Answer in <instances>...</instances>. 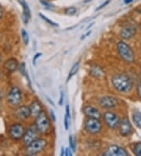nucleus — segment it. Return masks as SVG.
Here are the masks:
<instances>
[{"mask_svg": "<svg viewBox=\"0 0 141 156\" xmlns=\"http://www.w3.org/2000/svg\"><path fill=\"white\" fill-rule=\"evenodd\" d=\"M0 61H1V59H0Z\"/></svg>", "mask_w": 141, "mask_h": 156, "instance_id": "nucleus-41", "label": "nucleus"}, {"mask_svg": "<svg viewBox=\"0 0 141 156\" xmlns=\"http://www.w3.org/2000/svg\"><path fill=\"white\" fill-rule=\"evenodd\" d=\"M134 0H123V2H124L125 4H126V5H127V4H130V3H132V2H133Z\"/></svg>", "mask_w": 141, "mask_h": 156, "instance_id": "nucleus-35", "label": "nucleus"}, {"mask_svg": "<svg viewBox=\"0 0 141 156\" xmlns=\"http://www.w3.org/2000/svg\"><path fill=\"white\" fill-rule=\"evenodd\" d=\"M39 16H40V17H41L42 19H43L44 21H46V22L48 23V24H49V25H52V26H54V27H57V26H58V25H57L56 23L53 22V21H51V20H49V18H47V17H45V15H43L42 13H39Z\"/></svg>", "mask_w": 141, "mask_h": 156, "instance_id": "nucleus-26", "label": "nucleus"}, {"mask_svg": "<svg viewBox=\"0 0 141 156\" xmlns=\"http://www.w3.org/2000/svg\"><path fill=\"white\" fill-rule=\"evenodd\" d=\"M30 111H31V117L35 118L38 115H39L40 113L43 111L42 110V103L39 101L35 99V100L32 101L30 105Z\"/></svg>", "mask_w": 141, "mask_h": 156, "instance_id": "nucleus-16", "label": "nucleus"}, {"mask_svg": "<svg viewBox=\"0 0 141 156\" xmlns=\"http://www.w3.org/2000/svg\"><path fill=\"white\" fill-rule=\"evenodd\" d=\"M65 155H68V156L72 155V151H71V149L66 148V150H65Z\"/></svg>", "mask_w": 141, "mask_h": 156, "instance_id": "nucleus-32", "label": "nucleus"}, {"mask_svg": "<svg viewBox=\"0 0 141 156\" xmlns=\"http://www.w3.org/2000/svg\"><path fill=\"white\" fill-rule=\"evenodd\" d=\"M89 73H90L92 76H93L94 77H100V76H103V72L102 70V69L100 66H92L90 69V71H89Z\"/></svg>", "mask_w": 141, "mask_h": 156, "instance_id": "nucleus-19", "label": "nucleus"}, {"mask_svg": "<svg viewBox=\"0 0 141 156\" xmlns=\"http://www.w3.org/2000/svg\"><path fill=\"white\" fill-rule=\"evenodd\" d=\"M85 130L89 134L96 135L102 129V124L100 119L94 118H87L84 123Z\"/></svg>", "mask_w": 141, "mask_h": 156, "instance_id": "nucleus-5", "label": "nucleus"}, {"mask_svg": "<svg viewBox=\"0 0 141 156\" xmlns=\"http://www.w3.org/2000/svg\"><path fill=\"white\" fill-rule=\"evenodd\" d=\"M60 102H59V105L60 106H62L63 105V102H64V92L61 91L60 92Z\"/></svg>", "mask_w": 141, "mask_h": 156, "instance_id": "nucleus-30", "label": "nucleus"}, {"mask_svg": "<svg viewBox=\"0 0 141 156\" xmlns=\"http://www.w3.org/2000/svg\"><path fill=\"white\" fill-rule=\"evenodd\" d=\"M76 13H77V8H75V6H71V7L66 8L65 10H64V13H65L66 15L68 16L75 15Z\"/></svg>", "mask_w": 141, "mask_h": 156, "instance_id": "nucleus-24", "label": "nucleus"}, {"mask_svg": "<svg viewBox=\"0 0 141 156\" xmlns=\"http://www.w3.org/2000/svg\"><path fill=\"white\" fill-rule=\"evenodd\" d=\"M132 151L135 155L136 156H141V142H138V143H135L133 145V148Z\"/></svg>", "mask_w": 141, "mask_h": 156, "instance_id": "nucleus-23", "label": "nucleus"}, {"mask_svg": "<svg viewBox=\"0 0 141 156\" xmlns=\"http://www.w3.org/2000/svg\"><path fill=\"white\" fill-rule=\"evenodd\" d=\"M111 0H106L105 2H103V4H101L100 6H99L97 8H96V11H99V10H101L102 9H103V8L105 7V6H107V5H108V4L111 2Z\"/></svg>", "mask_w": 141, "mask_h": 156, "instance_id": "nucleus-28", "label": "nucleus"}, {"mask_svg": "<svg viewBox=\"0 0 141 156\" xmlns=\"http://www.w3.org/2000/svg\"><path fill=\"white\" fill-rule=\"evenodd\" d=\"M35 126L40 134H46L50 131L51 123L49 117L45 111H42L35 118Z\"/></svg>", "mask_w": 141, "mask_h": 156, "instance_id": "nucleus-2", "label": "nucleus"}, {"mask_svg": "<svg viewBox=\"0 0 141 156\" xmlns=\"http://www.w3.org/2000/svg\"><path fill=\"white\" fill-rule=\"evenodd\" d=\"M40 2L44 7H45L46 9H52V8L54 7L53 4H51L50 2H49L48 1H45V0H40Z\"/></svg>", "mask_w": 141, "mask_h": 156, "instance_id": "nucleus-27", "label": "nucleus"}, {"mask_svg": "<svg viewBox=\"0 0 141 156\" xmlns=\"http://www.w3.org/2000/svg\"><path fill=\"white\" fill-rule=\"evenodd\" d=\"M1 99H2V97H1V95H0V109H1Z\"/></svg>", "mask_w": 141, "mask_h": 156, "instance_id": "nucleus-39", "label": "nucleus"}, {"mask_svg": "<svg viewBox=\"0 0 141 156\" xmlns=\"http://www.w3.org/2000/svg\"><path fill=\"white\" fill-rule=\"evenodd\" d=\"M98 103L103 109H112L119 105V101L116 98L111 95H104L98 99Z\"/></svg>", "mask_w": 141, "mask_h": 156, "instance_id": "nucleus-10", "label": "nucleus"}, {"mask_svg": "<svg viewBox=\"0 0 141 156\" xmlns=\"http://www.w3.org/2000/svg\"><path fill=\"white\" fill-rule=\"evenodd\" d=\"M136 33V28L133 25H129L122 28L120 32V36L123 40H130Z\"/></svg>", "mask_w": 141, "mask_h": 156, "instance_id": "nucleus-13", "label": "nucleus"}, {"mask_svg": "<svg viewBox=\"0 0 141 156\" xmlns=\"http://www.w3.org/2000/svg\"><path fill=\"white\" fill-rule=\"evenodd\" d=\"M82 111L87 118H94L100 119L102 117L101 113L100 112V111L97 108L92 107V106H89V105L86 106L83 108Z\"/></svg>", "mask_w": 141, "mask_h": 156, "instance_id": "nucleus-14", "label": "nucleus"}, {"mask_svg": "<svg viewBox=\"0 0 141 156\" xmlns=\"http://www.w3.org/2000/svg\"><path fill=\"white\" fill-rule=\"evenodd\" d=\"M21 101H22L21 91L17 87H13L7 95L8 103L10 107L17 108L21 105Z\"/></svg>", "mask_w": 141, "mask_h": 156, "instance_id": "nucleus-6", "label": "nucleus"}, {"mask_svg": "<svg viewBox=\"0 0 141 156\" xmlns=\"http://www.w3.org/2000/svg\"><path fill=\"white\" fill-rule=\"evenodd\" d=\"M42 55V54L41 53H37L35 55V56L34 58H33V64H34V65H35L36 64V60H37V58L39 57H40V56Z\"/></svg>", "mask_w": 141, "mask_h": 156, "instance_id": "nucleus-31", "label": "nucleus"}, {"mask_svg": "<svg viewBox=\"0 0 141 156\" xmlns=\"http://www.w3.org/2000/svg\"><path fill=\"white\" fill-rule=\"evenodd\" d=\"M48 144V141L42 138H38L32 141L29 145L26 146L25 153L28 155H35L45 150Z\"/></svg>", "mask_w": 141, "mask_h": 156, "instance_id": "nucleus-4", "label": "nucleus"}, {"mask_svg": "<svg viewBox=\"0 0 141 156\" xmlns=\"http://www.w3.org/2000/svg\"><path fill=\"white\" fill-rule=\"evenodd\" d=\"M117 50L121 58L126 63H133L135 60L133 51L129 44L124 41H119L117 44Z\"/></svg>", "mask_w": 141, "mask_h": 156, "instance_id": "nucleus-3", "label": "nucleus"}, {"mask_svg": "<svg viewBox=\"0 0 141 156\" xmlns=\"http://www.w3.org/2000/svg\"><path fill=\"white\" fill-rule=\"evenodd\" d=\"M50 115L51 117H52V119H53V122H55V121H56V115H55L54 112H53V111H52V110L50 111Z\"/></svg>", "mask_w": 141, "mask_h": 156, "instance_id": "nucleus-34", "label": "nucleus"}, {"mask_svg": "<svg viewBox=\"0 0 141 156\" xmlns=\"http://www.w3.org/2000/svg\"><path fill=\"white\" fill-rule=\"evenodd\" d=\"M25 132V127L21 123H15L9 127V136L11 139L14 140H18L20 139H22Z\"/></svg>", "mask_w": 141, "mask_h": 156, "instance_id": "nucleus-9", "label": "nucleus"}, {"mask_svg": "<svg viewBox=\"0 0 141 156\" xmlns=\"http://www.w3.org/2000/svg\"><path fill=\"white\" fill-rule=\"evenodd\" d=\"M2 17V6H0V18Z\"/></svg>", "mask_w": 141, "mask_h": 156, "instance_id": "nucleus-36", "label": "nucleus"}, {"mask_svg": "<svg viewBox=\"0 0 141 156\" xmlns=\"http://www.w3.org/2000/svg\"><path fill=\"white\" fill-rule=\"evenodd\" d=\"M111 84L114 88L120 93H127L131 91L133 86L131 78L125 73L114 75L111 78Z\"/></svg>", "mask_w": 141, "mask_h": 156, "instance_id": "nucleus-1", "label": "nucleus"}, {"mask_svg": "<svg viewBox=\"0 0 141 156\" xmlns=\"http://www.w3.org/2000/svg\"><path fill=\"white\" fill-rule=\"evenodd\" d=\"M119 129L120 135L124 137L129 136L132 133L133 129H132V125L128 118L125 117V118L121 119L119 126Z\"/></svg>", "mask_w": 141, "mask_h": 156, "instance_id": "nucleus-12", "label": "nucleus"}, {"mask_svg": "<svg viewBox=\"0 0 141 156\" xmlns=\"http://www.w3.org/2000/svg\"><path fill=\"white\" fill-rule=\"evenodd\" d=\"M104 156H127L129 155L127 151L119 145H111L107 148L105 152L103 153Z\"/></svg>", "mask_w": 141, "mask_h": 156, "instance_id": "nucleus-11", "label": "nucleus"}, {"mask_svg": "<svg viewBox=\"0 0 141 156\" xmlns=\"http://www.w3.org/2000/svg\"><path fill=\"white\" fill-rule=\"evenodd\" d=\"M103 119L106 126L111 129H116L119 128L120 123V118L115 113L111 111H106L103 114Z\"/></svg>", "mask_w": 141, "mask_h": 156, "instance_id": "nucleus-7", "label": "nucleus"}, {"mask_svg": "<svg viewBox=\"0 0 141 156\" xmlns=\"http://www.w3.org/2000/svg\"><path fill=\"white\" fill-rule=\"evenodd\" d=\"M19 3L21 4L24 10V13H23V16H24V20H25V23L27 24L28 23V19H30L31 17V10L30 8L28 6V3L25 0H18Z\"/></svg>", "mask_w": 141, "mask_h": 156, "instance_id": "nucleus-18", "label": "nucleus"}, {"mask_svg": "<svg viewBox=\"0 0 141 156\" xmlns=\"http://www.w3.org/2000/svg\"><path fill=\"white\" fill-rule=\"evenodd\" d=\"M90 1H92V0H85L84 2H85V3H87V2H90Z\"/></svg>", "mask_w": 141, "mask_h": 156, "instance_id": "nucleus-38", "label": "nucleus"}, {"mask_svg": "<svg viewBox=\"0 0 141 156\" xmlns=\"http://www.w3.org/2000/svg\"><path fill=\"white\" fill-rule=\"evenodd\" d=\"M39 133L36 129L35 126H30L29 128H28L27 129H25V133H24V136L22 137L24 144L25 146H28V145L30 144L32 141H34L35 140L39 138Z\"/></svg>", "mask_w": 141, "mask_h": 156, "instance_id": "nucleus-8", "label": "nucleus"}, {"mask_svg": "<svg viewBox=\"0 0 141 156\" xmlns=\"http://www.w3.org/2000/svg\"><path fill=\"white\" fill-rule=\"evenodd\" d=\"M137 92H138V95L140 97L141 99V84H139L137 86Z\"/></svg>", "mask_w": 141, "mask_h": 156, "instance_id": "nucleus-33", "label": "nucleus"}, {"mask_svg": "<svg viewBox=\"0 0 141 156\" xmlns=\"http://www.w3.org/2000/svg\"><path fill=\"white\" fill-rule=\"evenodd\" d=\"M60 155H64V147H61V153H60Z\"/></svg>", "mask_w": 141, "mask_h": 156, "instance_id": "nucleus-37", "label": "nucleus"}, {"mask_svg": "<svg viewBox=\"0 0 141 156\" xmlns=\"http://www.w3.org/2000/svg\"><path fill=\"white\" fill-rule=\"evenodd\" d=\"M132 118L133 121V123L137 128L141 129V112L139 111H135L133 113Z\"/></svg>", "mask_w": 141, "mask_h": 156, "instance_id": "nucleus-20", "label": "nucleus"}, {"mask_svg": "<svg viewBox=\"0 0 141 156\" xmlns=\"http://www.w3.org/2000/svg\"><path fill=\"white\" fill-rule=\"evenodd\" d=\"M21 36H22L23 41H24L25 45H28V42H29V37H28V33L25 29H22V31H21Z\"/></svg>", "mask_w": 141, "mask_h": 156, "instance_id": "nucleus-25", "label": "nucleus"}, {"mask_svg": "<svg viewBox=\"0 0 141 156\" xmlns=\"http://www.w3.org/2000/svg\"><path fill=\"white\" fill-rule=\"evenodd\" d=\"M69 144H70V147H71V149H72L73 151H75V143H74L73 137H72V136H71V135L69 136Z\"/></svg>", "mask_w": 141, "mask_h": 156, "instance_id": "nucleus-29", "label": "nucleus"}, {"mask_svg": "<svg viewBox=\"0 0 141 156\" xmlns=\"http://www.w3.org/2000/svg\"><path fill=\"white\" fill-rule=\"evenodd\" d=\"M16 115L17 118L21 119V120H26L29 117H31V111L30 107L25 105L23 106H19L17 107V110L16 111Z\"/></svg>", "mask_w": 141, "mask_h": 156, "instance_id": "nucleus-15", "label": "nucleus"}, {"mask_svg": "<svg viewBox=\"0 0 141 156\" xmlns=\"http://www.w3.org/2000/svg\"><path fill=\"white\" fill-rule=\"evenodd\" d=\"M79 68V62H75L73 66H72V69H71V70H70L69 73H68V81L70 80V79L74 76V75L78 72V69Z\"/></svg>", "mask_w": 141, "mask_h": 156, "instance_id": "nucleus-22", "label": "nucleus"}, {"mask_svg": "<svg viewBox=\"0 0 141 156\" xmlns=\"http://www.w3.org/2000/svg\"><path fill=\"white\" fill-rule=\"evenodd\" d=\"M70 118H71V115H70V108H69V106L67 105V106H66V114L65 115H64V126L66 130H68V128H69Z\"/></svg>", "mask_w": 141, "mask_h": 156, "instance_id": "nucleus-21", "label": "nucleus"}, {"mask_svg": "<svg viewBox=\"0 0 141 156\" xmlns=\"http://www.w3.org/2000/svg\"><path fill=\"white\" fill-rule=\"evenodd\" d=\"M19 63L17 59L14 58H9L8 60H6L4 63V68L6 69L8 72L13 73L18 68Z\"/></svg>", "mask_w": 141, "mask_h": 156, "instance_id": "nucleus-17", "label": "nucleus"}, {"mask_svg": "<svg viewBox=\"0 0 141 156\" xmlns=\"http://www.w3.org/2000/svg\"><path fill=\"white\" fill-rule=\"evenodd\" d=\"M140 51H141V45H140Z\"/></svg>", "mask_w": 141, "mask_h": 156, "instance_id": "nucleus-40", "label": "nucleus"}]
</instances>
